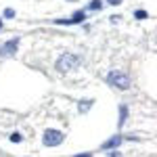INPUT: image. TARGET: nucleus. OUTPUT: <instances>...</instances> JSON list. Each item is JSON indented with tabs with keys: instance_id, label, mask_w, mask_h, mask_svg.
Returning <instances> with one entry per match:
<instances>
[{
	"instance_id": "9b49d317",
	"label": "nucleus",
	"mask_w": 157,
	"mask_h": 157,
	"mask_svg": "<svg viewBox=\"0 0 157 157\" xmlns=\"http://www.w3.org/2000/svg\"><path fill=\"white\" fill-rule=\"evenodd\" d=\"M4 17H6V19H13V17H15V11H13V9H4Z\"/></svg>"
},
{
	"instance_id": "20e7f679",
	"label": "nucleus",
	"mask_w": 157,
	"mask_h": 157,
	"mask_svg": "<svg viewBox=\"0 0 157 157\" xmlns=\"http://www.w3.org/2000/svg\"><path fill=\"white\" fill-rule=\"evenodd\" d=\"M17 48H19V38H13L0 46V57H13L17 52Z\"/></svg>"
},
{
	"instance_id": "f03ea898",
	"label": "nucleus",
	"mask_w": 157,
	"mask_h": 157,
	"mask_svg": "<svg viewBox=\"0 0 157 157\" xmlns=\"http://www.w3.org/2000/svg\"><path fill=\"white\" fill-rule=\"evenodd\" d=\"M107 82H109V86H115L120 90H128L130 88V78L121 71H111L107 75Z\"/></svg>"
},
{
	"instance_id": "2eb2a0df",
	"label": "nucleus",
	"mask_w": 157,
	"mask_h": 157,
	"mask_svg": "<svg viewBox=\"0 0 157 157\" xmlns=\"http://www.w3.org/2000/svg\"><path fill=\"white\" fill-rule=\"evenodd\" d=\"M75 157H92L90 153H84V155H75Z\"/></svg>"
},
{
	"instance_id": "6e6552de",
	"label": "nucleus",
	"mask_w": 157,
	"mask_h": 157,
	"mask_svg": "<svg viewBox=\"0 0 157 157\" xmlns=\"http://www.w3.org/2000/svg\"><path fill=\"white\" fill-rule=\"evenodd\" d=\"M90 107H92V101H84V103L80 101V103H78V109H80L82 113H86V111H88Z\"/></svg>"
},
{
	"instance_id": "4468645a",
	"label": "nucleus",
	"mask_w": 157,
	"mask_h": 157,
	"mask_svg": "<svg viewBox=\"0 0 157 157\" xmlns=\"http://www.w3.org/2000/svg\"><path fill=\"white\" fill-rule=\"evenodd\" d=\"M111 157H121V153H117V151H113V153H111Z\"/></svg>"
},
{
	"instance_id": "423d86ee",
	"label": "nucleus",
	"mask_w": 157,
	"mask_h": 157,
	"mask_svg": "<svg viewBox=\"0 0 157 157\" xmlns=\"http://www.w3.org/2000/svg\"><path fill=\"white\" fill-rule=\"evenodd\" d=\"M84 19H86V13H84V11H78V13H73L71 19H57V23L71 25V23H80V21H84Z\"/></svg>"
},
{
	"instance_id": "ddd939ff",
	"label": "nucleus",
	"mask_w": 157,
	"mask_h": 157,
	"mask_svg": "<svg viewBox=\"0 0 157 157\" xmlns=\"http://www.w3.org/2000/svg\"><path fill=\"white\" fill-rule=\"evenodd\" d=\"M109 4H113V6H117V4H121V0H109Z\"/></svg>"
},
{
	"instance_id": "dca6fc26",
	"label": "nucleus",
	"mask_w": 157,
	"mask_h": 157,
	"mask_svg": "<svg viewBox=\"0 0 157 157\" xmlns=\"http://www.w3.org/2000/svg\"><path fill=\"white\" fill-rule=\"evenodd\" d=\"M0 29H2V21H0Z\"/></svg>"
},
{
	"instance_id": "1a4fd4ad",
	"label": "nucleus",
	"mask_w": 157,
	"mask_h": 157,
	"mask_svg": "<svg viewBox=\"0 0 157 157\" xmlns=\"http://www.w3.org/2000/svg\"><path fill=\"white\" fill-rule=\"evenodd\" d=\"M88 9H90V11H101V9H103V2H101V0H92V2L88 4Z\"/></svg>"
},
{
	"instance_id": "7ed1b4c3",
	"label": "nucleus",
	"mask_w": 157,
	"mask_h": 157,
	"mask_svg": "<svg viewBox=\"0 0 157 157\" xmlns=\"http://www.w3.org/2000/svg\"><path fill=\"white\" fill-rule=\"evenodd\" d=\"M63 138H65V134L59 132V130H46L44 136H42V143L46 147H57L63 143Z\"/></svg>"
},
{
	"instance_id": "9d476101",
	"label": "nucleus",
	"mask_w": 157,
	"mask_h": 157,
	"mask_svg": "<svg viewBox=\"0 0 157 157\" xmlns=\"http://www.w3.org/2000/svg\"><path fill=\"white\" fill-rule=\"evenodd\" d=\"M134 17H136V19H147L149 13H147V11H136V13H134Z\"/></svg>"
},
{
	"instance_id": "f257e3e1",
	"label": "nucleus",
	"mask_w": 157,
	"mask_h": 157,
	"mask_svg": "<svg viewBox=\"0 0 157 157\" xmlns=\"http://www.w3.org/2000/svg\"><path fill=\"white\" fill-rule=\"evenodd\" d=\"M78 65H80V59H78L75 55H71V52H67V55L59 57V61H57V69H59L61 73L71 71V69L78 67Z\"/></svg>"
},
{
	"instance_id": "39448f33",
	"label": "nucleus",
	"mask_w": 157,
	"mask_h": 157,
	"mask_svg": "<svg viewBox=\"0 0 157 157\" xmlns=\"http://www.w3.org/2000/svg\"><path fill=\"white\" fill-rule=\"evenodd\" d=\"M121 140H124V138H121L120 134H115V136H111V138H109L107 143H103V145H101V149H103V151H111V149L120 147V145H121Z\"/></svg>"
},
{
	"instance_id": "0eeeda50",
	"label": "nucleus",
	"mask_w": 157,
	"mask_h": 157,
	"mask_svg": "<svg viewBox=\"0 0 157 157\" xmlns=\"http://www.w3.org/2000/svg\"><path fill=\"white\" fill-rule=\"evenodd\" d=\"M126 117H128V107H126V105H121V107H120V126H124Z\"/></svg>"
},
{
	"instance_id": "f8f14e48",
	"label": "nucleus",
	"mask_w": 157,
	"mask_h": 157,
	"mask_svg": "<svg viewBox=\"0 0 157 157\" xmlns=\"http://www.w3.org/2000/svg\"><path fill=\"white\" fill-rule=\"evenodd\" d=\"M11 140L13 143H21V134H11Z\"/></svg>"
}]
</instances>
